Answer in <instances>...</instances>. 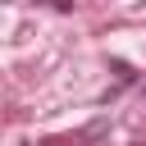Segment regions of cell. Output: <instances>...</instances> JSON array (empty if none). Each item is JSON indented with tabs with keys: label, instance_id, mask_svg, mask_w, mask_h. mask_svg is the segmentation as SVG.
Listing matches in <instances>:
<instances>
[{
	"label": "cell",
	"instance_id": "6da1fadb",
	"mask_svg": "<svg viewBox=\"0 0 146 146\" xmlns=\"http://www.w3.org/2000/svg\"><path fill=\"white\" fill-rule=\"evenodd\" d=\"M50 5H55V9H64V14L73 9V0H50Z\"/></svg>",
	"mask_w": 146,
	"mask_h": 146
}]
</instances>
